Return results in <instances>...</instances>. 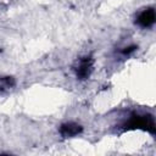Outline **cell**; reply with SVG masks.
Masks as SVG:
<instances>
[{"label": "cell", "instance_id": "1", "mask_svg": "<svg viewBox=\"0 0 156 156\" xmlns=\"http://www.w3.org/2000/svg\"><path fill=\"white\" fill-rule=\"evenodd\" d=\"M124 129H143L155 134V122L150 115H135L124 123Z\"/></svg>", "mask_w": 156, "mask_h": 156}, {"label": "cell", "instance_id": "2", "mask_svg": "<svg viewBox=\"0 0 156 156\" xmlns=\"http://www.w3.org/2000/svg\"><path fill=\"white\" fill-rule=\"evenodd\" d=\"M93 69H94V60L90 56H85V57L77 60L76 65L73 66V71L76 73V77L80 80L88 79L90 77Z\"/></svg>", "mask_w": 156, "mask_h": 156}, {"label": "cell", "instance_id": "3", "mask_svg": "<svg viewBox=\"0 0 156 156\" xmlns=\"http://www.w3.org/2000/svg\"><path fill=\"white\" fill-rule=\"evenodd\" d=\"M155 10L152 7H147L143 10L138 16H136V24L143 27V28H149L155 23Z\"/></svg>", "mask_w": 156, "mask_h": 156}, {"label": "cell", "instance_id": "4", "mask_svg": "<svg viewBox=\"0 0 156 156\" xmlns=\"http://www.w3.org/2000/svg\"><path fill=\"white\" fill-rule=\"evenodd\" d=\"M83 132V127L74 122H67L61 124L60 127V134L63 138H73Z\"/></svg>", "mask_w": 156, "mask_h": 156}, {"label": "cell", "instance_id": "5", "mask_svg": "<svg viewBox=\"0 0 156 156\" xmlns=\"http://www.w3.org/2000/svg\"><path fill=\"white\" fill-rule=\"evenodd\" d=\"M16 85V80L11 76H5L0 78V91H9Z\"/></svg>", "mask_w": 156, "mask_h": 156}, {"label": "cell", "instance_id": "6", "mask_svg": "<svg viewBox=\"0 0 156 156\" xmlns=\"http://www.w3.org/2000/svg\"><path fill=\"white\" fill-rule=\"evenodd\" d=\"M135 49H136V46H135V45H130V46H126V48H123L121 52H122L123 55H129V54L134 52V51H135Z\"/></svg>", "mask_w": 156, "mask_h": 156}]
</instances>
